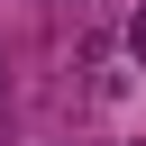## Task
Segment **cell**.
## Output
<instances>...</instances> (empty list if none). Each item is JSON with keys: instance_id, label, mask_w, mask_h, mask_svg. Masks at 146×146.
<instances>
[{"instance_id": "1", "label": "cell", "mask_w": 146, "mask_h": 146, "mask_svg": "<svg viewBox=\"0 0 146 146\" xmlns=\"http://www.w3.org/2000/svg\"><path fill=\"white\" fill-rule=\"evenodd\" d=\"M128 55H146V0L128 9Z\"/></svg>"}, {"instance_id": "2", "label": "cell", "mask_w": 146, "mask_h": 146, "mask_svg": "<svg viewBox=\"0 0 146 146\" xmlns=\"http://www.w3.org/2000/svg\"><path fill=\"white\" fill-rule=\"evenodd\" d=\"M0 110H9V64H0Z\"/></svg>"}]
</instances>
